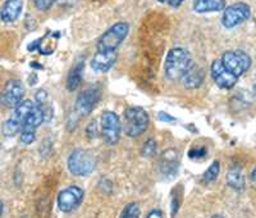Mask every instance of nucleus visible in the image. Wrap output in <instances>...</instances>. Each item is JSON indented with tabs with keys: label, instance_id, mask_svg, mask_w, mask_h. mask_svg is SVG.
I'll return each instance as SVG.
<instances>
[{
	"label": "nucleus",
	"instance_id": "18",
	"mask_svg": "<svg viewBox=\"0 0 256 218\" xmlns=\"http://www.w3.org/2000/svg\"><path fill=\"white\" fill-rule=\"evenodd\" d=\"M59 39L58 32H54V34H50V35L44 36V38L38 39L36 41V49L38 50L40 54L42 56H50L52 53H54L56 50V43Z\"/></svg>",
	"mask_w": 256,
	"mask_h": 218
},
{
	"label": "nucleus",
	"instance_id": "4",
	"mask_svg": "<svg viewBox=\"0 0 256 218\" xmlns=\"http://www.w3.org/2000/svg\"><path fill=\"white\" fill-rule=\"evenodd\" d=\"M67 166L73 176L84 177L95 171L96 159L91 151L84 150V149H76L68 157Z\"/></svg>",
	"mask_w": 256,
	"mask_h": 218
},
{
	"label": "nucleus",
	"instance_id": "12",
	"mask_svg": "<svg viewBox=\"0 0 256 218\" xmlns=\"http://www.w3.org/2000/svg\"><path fill=\"white\" fill-rule=\"evenodd\" d=\"M116 52H96L91 59V68L95 72H108L116 64Z\"/></svg>",
	"mask_w": 256,
	"mask_h": 218
},
{
	"label": "nucleus",
	"instance_id": "22",
	"mask_svg": "<svg viewBox=\"0 0 256 218\" xmlns=\"http://www.w3.org/2000/svg\"><path fill=\"white\" fill-rule=\"evenodd\" d=\"M182 185H177V187H174L172 191V199H170V209H172V215L174 217L177 214L178 209H180V204H182Z\"/></svg>",
	"mask_w": 256,
	"mask_h": 218
},
{
	"label": "nucleus",
	"instance_id": "15",
	"mask_svg": "<svg viewBox=\"0 0 256 218\" xmlns=\"http://www.w3.org/2000/svg\"><path fill=\"white\" fill-rule=\"evenodd\" d=\"M160 171L166 177H173L178 171V155L174 149L164 151L159 162Z\"/></svg>",
	"mask_w": 256,
	"mask_h": 218
},
{
	"label": "nucleus",
	"instance_id": "10",
	"mask_svg": "<svg viewBox=\"0 0 256 218\" xmlns=\"http://www.w3.org/2000/svg\"><path fill=\"white\" fill-rule=\"evenodd\" d=\"M100 99V93L96 87H90L86 90L81 91L80 95L77 96L76 104H74V113L77 117L82 118L86 117L94 111L98 102Z\"/></svg>",
	"mask_w": 256,
	"mask_h": 218
},
{
	"label": "nucleus",
	"instance_id": "21",
	"mask_svg": "<svg viewBox=\"0 0 256 218\" xmlns=\"http://www.w3.org/2000/svg\"><path fill=\"white\" fill-rule=\"evenodd\" d=\"M219 172H220V163L218 160L212 162L209 166V168L205 171L204 176H202V182L204 183H212L218 178Z\"/></svg>",
	"mask_w": 256,
	"mask_h": 218
},
{
	"label": "nucleus",
	"instance_id": "2",
	"mask_svg": "<svg viewBox=\"0 0 256 218\" xmlns=\"http://www.w3.org/2000/svg\"><path fill=\"white\" fill-rule=\"evenodd\" d=\"M148 114L141 107H130L123 114V128L128 137H138L148 130Z\"/></svg>",
	"mask_w": 256,
	"mask_h": 218
},
{
	"label": "nucleus",
	"instance_id": "14",
	"mask_svg": "<svg viewBox=\"0 0 256 218\" xmlns=\"http://www.w3.org/2000/svg\"><path fill=\"white\" fill-rule=\"evenodd\" d=\"M205 79V72L198 64L192 63L188 70L182 76V82L186 89H198L202 85Z\"/></svg>",
	"mask_w": 256,
	"mask_h": 218
},
{
	"label": "nucleus",
	"instance_id": "6",
	"mask_svg": "<svg viewBox=\"0 0 256 218\" xmlns=\"http://www.w3.org/2000/svg\"><path fill=\"white\" fill-rule=\"evenodd\" d=\"M100 127H102V136L105 143L114 145L120 141L122 123L118 114L110 111L104 112L100 119Z\"/></svg>",
	"mask_w": 256,
	"mask_h": 218
},
{
	"label": "nucleus",
	"instance_id": "20",
	"mask_svg": "<svg viewBox=\"0 0 256 218\" xmlns=\"http://www.w3.org/2000/svg\"><path fill=\"white\" fill-rule=\"evenodd\" d=\"M22 130V125H20L18 121H16L13 117H10L9 119H6V122L3 123V127H2V131H3V135L6 137H13L20 132Z\"/></svg>",
	"mask_w": 256,
	"mask_h": 218
},
{
	"label": "nucleus",
	"instance_id": "16",
	"mask_svg": "<svg viewBox=\"0 0 256 218\" xmlns=\"http://www.w3.org/2000/svg\"><path fill=\"white\" fill-rule=\"evenodd\" d=\"M226 8V0H194V11L196 13L222 12Z\"/></svg>",
	"mask_w": 256,
	"mask_h": 218
},
{
	"label": "nucleus",
	"instance_id": "27",
	"mask_svg": "<svg viewBox=\"0 0 256 218\" xmlns=\"http://www.w3.org/2000/svg\"><path fill=\"white\" fill-rule=\"evenodd\" d=\"M98 132H99L98 122H96V121H91L88 125V127H86V135H88V139H95V137L98 136Z\"/></svg>",
	"mask_w": 256,
	"mask_h": 218
},
{
	"label": "nucleus",
	"instance_id": "35",
	"mask_svg": "<svg viewBox=\"0 0 256 218\" xmlns=\"http://www.w3.org/2000/svg\"><path fill=\"white\" fill-rule=\"evenodd\" d=\"M255 93H256V82H255Z\"/></svg>",
	"mask_w": 256,
	"mask_h": 218
},
{
	"label": "nucleus",
	"instance_id": "13",
	"mask_svg": "<svg viewBox=\"0 0 256 218\" xmlns=\"http://www.w3.org/2000/svg\"><path fill=\"white\" fill-rule=\"evenodd\" d=\"M24 9V0H6L0 9V18L4 24H13L20 18Z\"/></svg>",
	"mask_w": 256,
	"mask_h": 218
},
{
	"label": "nucleus",
	"instance_id": "1",
	"mask_svg": "<svg viewBox=\"0 0 256 218\" xmlns=\"http://www.w3.org/2000/svg\"><path fill=\"white\" fill-rule=\"evenodd\" d=\"M192 64L191 54L184 48H173L169 50L164 63V72L168 80H180Z\"/></svg>",
	"mask_w": 256,
	"mask_h": 218
},
{
	"label": "nucleus",
	"instance_id": "9",
	"mask_svg": "<svg viewBox=\"0 0 256 218\" xmlns=\"http://www.w3.org/2000/svg\"><path fill=\"white\" fill-rule=\"evenodd\" d=\"M24 86L20 80H10L0 93V104L3 107L14 109L20 102H24Z\"/></svg>",
	"mask_w": 256,
	"mask_h": 218
},
{
	"label": "nucleus",
	"instance_id": "25",
	"mask_svg": "<svg viewBox=\"0 0 256 218\" xmlns=\"http://www.w3.org/2000/svg\"><path fill=\"white\" fill-rule=\"evenodd\" d=\"M208 150L205 146H198V148H192L188 150L190 159H202L206 157Z\"/></svg>",
	"mask_w": 256,
	"mask_h": 218
},
{
	"label": "nucleus",
	"instance_id": "34",
	"mask_svg": "<svg viewBox=\"0 0 256 218\" xmlns=\"http://www.w3.org/2000/svg\"><path fill=\"white\" fill-rule=\"evenodd\" d=\"M159 3H166V0H158Z\"/></svg>",
	"mask_w": 256,
	"mask_h": 218
},
{
	"label": "nucleus",
	"instance_id": "17",
	"mask_svg": "<svg viewBox=\"0 0 256 218\" xmlns=\"http://www.w3.org/2000/svg\"><path fill=\"white\" fill-rule=\"evenodd\" d=\"M84 61H78L74 63L70 68V73L67 77V90L76 91L78 86L81 85L82 79H84Z\"/></svg>",
	"mask_w": 256,
	"mask_h": 218
},
{
	"label": "nucleus",
	"instance_id": "8",
	"mask_svg": "<svg viewBox=\"0 0 256 218\" xmlns=\"http://www.w3.org/2000/svg\"><path fill=\"white\" fill-rule=\"evenodd\" d=\"M84 196V192L80 186L72 185V186L66 187L58 194V199H56L58 208L64 213L73 212L81 205Z\"/></svg>",
	"mask_w": 256,
	"mask_h": 218
},
{
	"label": "nucleus",
	"instance_id": "33",
	"mask_svg": "<svg viewBox=\"0 0 256 218\" xmlns=\"http://www.w3.org/2000/svg\"><path fill=\"white\" fill-rule=\"evenodd\" d=\"M212 218H226V217H223V215H219V214H216V215H212Z\"/></svg>",
	"mask_w": 256,
	"mask_h": 218
},
{
	"label": "nucleus",
	"instance_id": "19",
	"mask_svg": "<svg viewBox=\"0 0 256 218\" xmlns=\"http://www.w3.org/2000/svg\"><path fill=\"white\" fill-rule=\"evenodd\" d=\"M227 183L232 189L241 191L244 187V177L242 174L241 169L240 168H232L230 169L227 174Z\"/></svg>",
	"mask_w": 256,
	"mask_h": 218
},
{
	"label": "nucleus",
	"instance_id": "23",
	"mask_svg": "<svg viewBox=\"0 0 256 218\" xmlns=\"http://www.w3.org/2000/svg\"><path fill=\"white\" fill-rule=\"evenodd\" d=\"M141 209L140 205L137 203H130L124 206L122 214H120V218H140Z\"/></svg>",
	"mask_w": 256,
	"mask_h": 218
},
{
	"label": "nucleus",
	"instance_id": "5",
	"mask_svg": "<svg viewBox=\"0 0 256 218\" xmlns=\"http://www.w3.org/2000/svg\"><path fill=\"white\" fill-rule=\"evenodd\" d=\"M222 63L230 73L240 77L244 72H248L251 67V58L248 53L241 52V50H230L226 52L222 56Z\"/></svg>",
	"mask_w": 256,
	"mask_h": 218
},
{
	"label": "nucleus",
	"instance_id": "29",
	"mask_svg": "<svg viewBox=\"0 0 256 218\" xmlns=\"http://www.w3.org/2000/svg\"><path fill=\"white\" fill-rule=\"evenodd\" d=\"M146 218H164V214L162 210L158 209V208H155V209L150 210V212L148 213Z\"/></svg>",
	"mask_w": 256,
	"mask_h": 218
},
{
	"label": "nucleus",
	"instance_id": "30",
	"mask_svg": "<svg viewBox=\"0 0 256 218\" xmlns=\"http://www.w3.org/2000/svg\"><path fill=\"white\" fill-rule=\"evenodd\" d=\"M184 0H166V3H168L169 7H172V8H178L184 4Z\"/></svg>",
	"mask_w": 256,
	"mask_h": 218
},
{
	"label": "nucleus",
	"instance_id": "24",
	"mask_svg": "<svg viewBox=\"0 0 256 218\" xmlns=\"http://www.w3.org/2000/svg\"><path fill=\"white\" fill-rule=\"evenodd\" d=\"M156 148H158L156 141H155L154 139H148L145 143H144L141 153H142L144 157H146V158L154 157L155 153H156Z\"/></svg>",
	"mask_w": 256,
	"mask_h": 218
},
{
	"label": "nucleus",
	"instance_id": "3",
	"mask_svg": "<svg viewBox=\"0 0 256 218\" xmlns=\"http://www.w3.org/2000/svg\"><path fill=\"white\" fill-rule=\"evenodd\" d=\"M128 32H130V25L127 22H116L100 36L96 49L98 52H116V49L127 38Z\"/></svg>",
	"mask_w": 256,
	"mask_h": 218
},
{
	"label": "nucleus",
	"instance_id": "7",
	"mask_svg": "<svg viewBox=\"0 0 256 218\" xmlns=\"http://www.w3.org/2000/svg\"><path fill=\"white\" fill-rule=\"evenodd\" d=\"M251 17V8L246 3H234L226 7L222 16V25L226 29H234Z\"/></svg>",
	"mask_w": 256,
	"mask_h": 218
},
{
	"label": "nucleus",
	"instance_id": "11",
	"mask_svg": "<svg viewBox=\"0 0 256 218\" xmlns=\"http://www.w3.org/2000/svg\"><path fill=\"white\" fill-rule=\"evenodd\" d=\"M210 73H212L214 82L220 89H226V90L232 89L237 84V81H238V77H236V76L230 73L227 68L224 67L220 59H216V61L212 62V67H210Z\"/></svg>",
	"mask_w": 256,
	"mask_h": 218
},
{
	"label": "nucleus",
	"instance_id": "31",
	"mask_svg": "<svg viewBox=\"0 0 256 218\" xmlns=\"http://www.w3.org/2000/svg\"><path fill=\"white\" fill-rule=\"evenodd\" d=\"M251 180H252V182L256 185V167H255V168H254L252 173H251Z\"/></svg>",
	"mask_w": 256,
	"mask_h": 218
},
{
	"label": "nucleus",
	"instance_id": "26",
	"mask_svg": "<svg viewBox=\"0 0 256 218\" xmlns=\"http://www.w3.org/2000/svg\"><path fill=\"white\" fill-rule=\"evenodd\" d=\"M56 2H58V0H34V4H35V7L38 9V11L45 12V11L52 8Z\"/></svg>",
	"mask_w": 256,
	"mask_h": 218
},
{
	"label": "nucleus",
	"instance_id": "28",
	"mask_svg": "<svg viewBox=\"0 0 256 218\" xmlns=\"http://www.w3.org/2000/svg\"><path fill=\"white\" fill-rule=\"evenodd\" d=\"M158 118H159L160 121H163V122H174L176 121V117L170 116V114L166 113V112H159Z\"/></svg>",
	"mask_w": 256,
	"mask_h": 218
},
{
	"label": "nucleus",
	"instance_id": "32",
	"mask_svg": "<svg viewBox=\"0 0 256 218\" xmlns=\"http://www.w3.org/2000/svg\"><path fill=\"white\" fill-rule=\"evenodd\" d=\"M2 214H3V203L0 201V217H2Z\"/></svg>",
	"mask_w": 256,
	"mask_h": 218
}]
</instances>
